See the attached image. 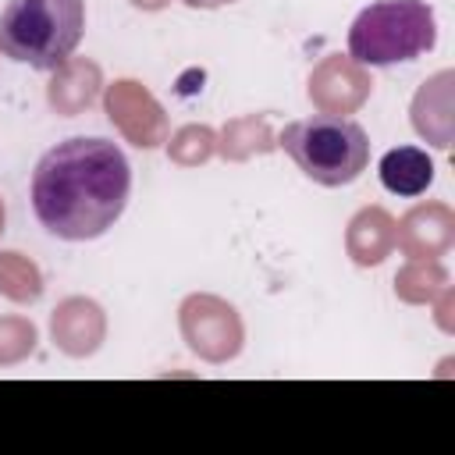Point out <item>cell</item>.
I'll return each instance as SVG.
<instances>
[{
	"label": "cell",
	"mask_w": 455,
	"mask_h": 455,
	"mask_svg": "<svg viewBox=\"0 0 455 455\" xmlns=\"http://www.w3.org/2000/svg\"><path fill=\"white\" fill-rule=\"evenodd\" d=\"M377 174L391 196H423L434 181V160L419 146H395L380 156Z\"/></svg>",
	"instance_id": "5b68a950"
},
{
	"label": "cell",
	"mask_w": 455,
	"mask_h": 455,
	"mask_svg": "<svg viewBox=\"0 0 455 455\" xmlns=\"http://www.w3.org/2000/svg\"><path fill=\"white\" fill-rule=\"evenodd\" d=\"M85 0H7L0 14V53L36 71H57L78 50Z\"/></svg>",
	"instance_id": "7a4b0ae2"
},
{
	"label": "cell",
	"mask_w": 455,
	"mask_h": 455,
	"mask_svg": "<svg viewBox=\"0 0 455 455\" xmlns=\"http://www.w3.org/2000/svg\"><path fill=\"white\" fill-rule=\"evenodd\" d=\"M188 7H220V4H231V0H181Z\"/></svg>",
	"instance_id": "8992f818"
},
{
	"label": "cell",
	"mask_w": 455,
	"mask_h": 455,
	"mask_svg": "<svg viewBox=\"0 0 455 455\" xmlns=\"http://www.w3.org/2000/svg\"><path fill=\"white\" fill-rule=\"evenodd\" d=\"M437 43V18L427 0H377L348 28V57L370 68L416 60Z\"/></svg>",
	"instance_id": "277c9868"
},
{
	"label": "cell",
	"mask_w": 455,
	"mask_h": 455,
	"mask_svg": "<svg viewBox=\"0 0 455 455\" xmlns=\"http://www.w3.org/2000/svg\"><path fill=\"white\" fill-rule=\"evenodd\" d=\"M281 149L316 185L338 188L355 181L370 164V139L359 121L338 114H313L281 132Z\"/></svg>",
	"instance_id": "3957f363"
},
{
	"label": "cell",
	"mask_w": 455,
	"mask_h": 455,
	"mask_svg": "<svg viewBox=\"0 0 455 455\" xmlns=\"http://www.w3.org/2000/svg\"><path fill=\"white\" fill-rule=\"evenodd\" d=\"M132 167L117 142L75 135L43 153L32 171V213L64 242L100 238L124 213Z\"/></svg>",
	"instance_id": "6da1fadb"
}]
</instances>
